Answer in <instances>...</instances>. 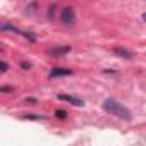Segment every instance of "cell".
Returning a JSON list of instances; mask_svg holds the SVG:
<instances>
[{"label": "cell", "mask_w": 146, "mask_h": 146, "mask_svg": "<svg viewBox=\"0 0 146 146\" xmlns=\"http://www.w3.org/2000/svg\"><path fill=\"white\" fill-rule=\"evenodd\" d=\"M103 110L108 112L110 115H115V117L122 119V120H131V119H132L131 110H129L125 105H122L120 102L113 100V98H107V100L103 102Z\"/></svg>", "instance_id": "cell-1"}, {"label": "cell", "mask_w": 146, "mask_h": 146, "mask_svg": "<svg viewBox=\"0 0 146 146\" xmlns=\"http://www.w3.org/2000/svg\"><path fill=\"white\" fill-rule=\"evenodd\" d=\"M60 21L64 26H74L76 24V12L72 7H64L60 12Z\"/></svg>", "instance_id": "cell-2"}, {"label": "cell", "mask_w": 146, "mask_h": 146, "mask_svg": "<svg viewBox=\"0 0 146 146\" xmlns=\"http://www.w3.org/2000/svg\"><path fill=\"white\" fill-rule=\"evenodd\" d=\"M58 100L60 102H65V103H70V105H74V107H83L84 102L78 96H72V95H58Z\"/></svg>", "instance_id": "cell-3"}, {"label": "cell", "mask_w": 146, "mask_h": 146, "mask_svg": "<svg viewBox=\"0 0 146 146\" xmlns=\"http://www.w3.org/2000/svg\"><path fill=\"white\" fill-rule=\"evenodd\" d=\"M70 74H72V70L70 69H64V67H55V69L50 70V78L52 79H55V78H67Z\"/></svg>", "instance_id": "cell-4"}, {"label": "cell", "mask_w": 146, "mask_h": 146, "mask_svg": "<svg viewBox=\"0 0 146 146\" xmlns=\"http://www.w3.org/2000/svg\"><path fill=\"white\" fill-rule=\"evenodd\" d=\"M67 53H70V46H55L50 50V55H53V57H64Z\"/></svg>", "instance_id": "cell-5"}, {"label": "cell", "mask_w": 146, "mask_h": 146, "mask_svg": "<svg viewBox=\"0 0 146 146\" xmlns=\"http://www.w3.org/2000/svg\"><path fill=\"white\" fill-rule=\"evenodd\" d=\"M113 52L119 55V57H124V58H132L134 55L131 53V52H127L125 48H113Z\"/></svg>", "instance_id": "cell-6"}, {"label": "cell", "mask_w": 146, "mask_h": 146, "mask_svg": "<svg viewBox=\"0 0 146 146\" xmlns=\"http://www.w3.org/2000/svg\"><path fill=\"white\" fill-rule=\"evenodd\" d=\"M0 29H2V31H12V33H17V35H23V31H21V29H17L16 26H11L9 23H4V24H2V28H0Z\"/></svg>", "instance_id": "cell-7"}, {"label": "cell", "mask_w": 146, "mask_h": 146, "mask_svg": "<svg viewBox=\"0 0 146 146\" xmlns=\"http://www.w3.org/2000/svg\"><path fill=\"white\" fill-rule=\"evenodd\" d=\"M24 119H29V120H43L45 115H24Z\"/></svg>", "instance_id": "cell-8"}, {"label": "cell", "mask_w": 146, "mask_h": 146, "mask_svg": "<svg viewBox=\"0 0 146 146\" xmlns=\"http://www.w3.org/2000/svg\"><path fill=\"white\" fill-rule=\"evenodd\" d=\"M55 117H58V119H67V112H65V110H57V112H55Z\"/></svg>", "instance_id": "cell-9"}, {"label": "cell", "mask_w": 146, "mask_h": 146, "mask_svg": "<svg viewBox=\"0 0 146 146\" xmlns=\"http://www.w3.org/2000/svg\"><path fill=\"white\" fill-rule=\"evenodd\" d=\"M55 5H50V9H48V19H53L55 17Z\"/></svg>", "instance_id": "cell-10"}, {"label": "cell", "mask_w": 146, "mask_h": 146, "mask_svg": "<svg viewBox=\"0 0 146 146\" xmlns=\"http://www.w3.org/2000/svg\"><path fill=\"white\" fill-rule=\"evenodd\" d=\"M0 91H2V93H11V91H14V88H11V86H2V88H0Z\"/></svg>", "instance_id": "cell-11"}, {"label": "cell", "mask_w": 146, "mask_h": 146, "mask_svg": "<svg viewBox=\"0 0 146 146\" xmlns=\"http://www.w3.org/2000/svg\"><path fill=\"white\" fill-rule=\"evenodd\" d=\"M0 70H2V74L7 72V62H0Z\"/></svg>", "instance_id": "cell-12"}, {"label": "cell", "mask_w": 146, "mask_h": 146, "mask_svg": "<svg viewBox=\"0 0 146 146\" xmlns=\"http://www.w3.org/2000/svg\"><path fill=\"white\" fill-rule=\"evenodd\" d=\"M21 67L23 69H31V64L29 62H21Z\"/></svg>", "instance_id": "cell-13"}, {"label": "cell", "mask_w": 146, "mask_h": 146, "mask_svg": "<svg viewBox=\"0 0 146 146\" xmlns=\"http://www.w3.org/2000/svg\"><path fill=\"white\" fill-rule=\"evenodd\" d=\"M143 21H144V23H146V12H144V14H143Z\"/></svg>", "instance_id": "cell-14"}]
</instances>
